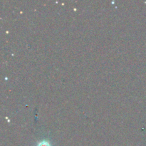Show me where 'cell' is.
I'll use <instances>...</instances> for the list:
<instances>
[{"label": "cell", "mask_w": 146, "mask_h": 146, "mask_svg": "<svg viewBox=\"0 0 146 146\" xmlns=\"http://www.w3.org/2000/svg\"><path fill=\"white\" fill-rule=\"evenodd\" d=\"M36 146H51V144L49 143L48 142H47V141H41V142L38 143V144H37Z\"/></svg>", "instance_id": "1"}]
</instances>
